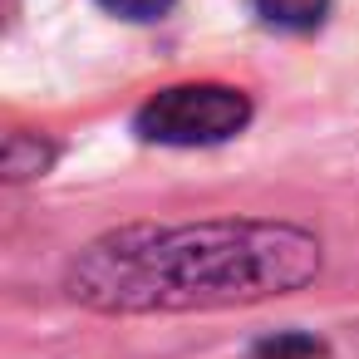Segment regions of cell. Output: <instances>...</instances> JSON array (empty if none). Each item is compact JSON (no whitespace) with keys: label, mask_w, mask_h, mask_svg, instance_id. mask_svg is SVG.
Instances as JSON below:
<instances>
[{"label":"cell","mask_w":359,"mask_h":359,"mask_svg":"<svg viewBox=\"0 0 359 359\" xmlns=\"http://www.w3.org/2000/svg\"><path fill=\"white\" fill-rule=\"evenodd\" d=\"M99 6L123 15V20H158V15H168L172 0H99Z\"/></svg>","instance_id":"8992f818"},{"label":"cell","mask_w":359,"mask_h":359,"mask_svg":"<svg viewBox=\"0 0 359 359\" xmlns=\"http://www.w3.org/2000/svg\"><path fill=\"white\" fill-rule=\"evenodd\" d=\"M256 354L261 359H310V354H320V344L305 334H280V339H266Z\"/></svg>","instance_id":"5b68a950"},{"label":"cell","mask_w":359,"mask_h":359,"mask_svg":"<svg viewBox=\"0 0 359 359\" xmlns=\"http://www.w3.org/2000/svg\"><path fill=\"white\" fill-rule=\"evenodd\" d=\"M320 271L315 236L276 222L118 231L74 261V295L99 310H187L266 300Z\"/></svg>","instance_id":"6da1fadb"},{"label":"cell","mask_w":359,"mask_h":359,"mask_svg":"<svg viewBox=\"0 0 359 359\" xmlns=\"http://www.w3.org/2000/svg\"><path fill=\"white\" fill-rule=\"evenodd\" d=\"M251 118V104L241 89L226 84H177L153 94L138 109V133L148 143H172V148H197V143H222L241 133Z\"/></svg>","instance_id":"7a4b0ae2"},{"label":"cell","mask_w":359,"mask_h":359,"mask_svg":"<svg viewBox=\"0 0 359 359\" xmlns=\"http://www.w3.org/2000/svg\"><path fill=\"white\" fill-rule=\"evenodd\" d=\"M50 148L40 143V138H25V133H15L11 143H6V177H35V172H45L50 168Z\"/></svg>","instance_id":"277c9868"},{"label":"cell","mask_w":359,"mask_h":359,"mask_svg":"<svg viewBox=\"0 0 359 359\" xmlns=\"http://www.w3.org/2000/svg\"><path fill=\"white\" fill-rule=\"evenodd\" d=\"M256 15L271 25V30H290V35H305L325 20L330 0H251Z\"/></svg>","instance_id":"3957f363"}]
</instances>
